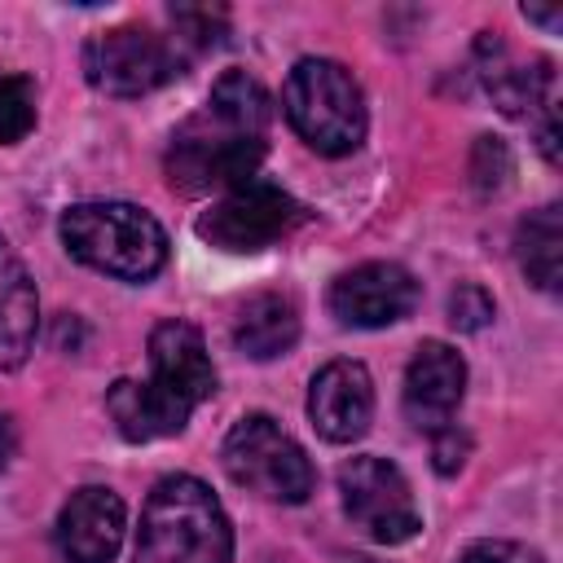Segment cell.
Here are the masks:
<instances>
[{
  "label": "cell",
  "mask_w": 563,
  "mask_h": 563,
  "mask_svg": "<svg viewBox=\"0 0 563 563\" xmlns=\"http://www.w3.org/2000/svg\"><path fill=\"white\" fill-rule=\"evenodd\" d=\"M224 471L238 488L264 497V501H282V506H299L308 501L317 475L308 453L299 449L295 435H286L268 413H246L233 422V431L224 435Z\"/></svg>",
  "instance_id": "8992f818"
},
{
  "label": "cell",
  "mask_w": 563,
  "mask_h": 563,
  "mask_svg": "<svg viewBox=\"0 0 563 563\" xmlns=\"http://www.w3.org/2000/svg\"><path fill=\"white\" fill-rule=\"evenodd\" d=\"M466 449H471V440H466V431H457L453 422L440 427V431H431V457H435V471H440V475L462 471Z\"/></svg>",
  "instance_id": "7402d4cb"
},
{
  "label": "cell",
  "mask_w": 563,
  "mask_h": 563,
  "mask_svg": "<svg viewBox=\"0 0 563 563\" xmlns=\"http://www.w3.org/2000/svg\"><path fill=\"white\" fill-rule=\"evenodd\" d=\"M523 18H528V22H541V26H550V31L563 22L559 9H537V4H523Z\"/></svg>",
  "instance_id": "cb8c5ba5"
},
{
  "label": "cell",
  "mask_w": 563,
  "mask_h": 563,
  "mask_svg": "<svg viewBox=\"0 0 563 563\" xmlns=\"http://www.w3.org/2000/svg\"><path fill=\"white\" fill-rule=\"evenodd\" d=\"M282 110L290 128L317 150V154H352L365 141V97L347 66L330 57H303L286 75Z\"/></svg>",
  "instance_id": "5b68a950"
},
{
  "label": "cell",
  "mask_w": 563,
  "mask_h": 563,
  "mask_svg": "<svg viewBox=\"0 0 563 563\" xmlns=\"http://www.w3.org/2000/svg\"><path fill=\"white\" fill-rule=\"evenodd\" d=\"M471 176H475V185H479L484 194H497V189L506 185V176H510V154H506V145H501L497 136H479L475 158H471Z\"/></svg>",
  "instance_id": "ffe728a7"
},
{
  "label": "cell",
  "mask_w": 563,
  "mask_h": 563,
  "mask_svg": "<svg viewBox=\"0 0 563 563\" xmlns=\"http://www.w3.org/2000/svg\"><path fill=\"white\" fill-rule=\"evenodd\" d=\"M268 92L246 70H224L207 106L189 114L167 141V185L180 194H224L255 180V167L268 150Z\"/></svg>",
  "instance_id": "6da1fadb"
},
{
  "label": "cell",
  "mask_w": 563,
  "mask_h": 563,
  "mask_svg": "<svg viewBox=\"0 0 563 563\" xmlns=\"http://www.w3.org/2000/svg\"><path fill=\"white\" fill-rule=\"evenodd\" d=\"M185 48L176 35H158L150 26H110L84 44V75L106 97H145L172 84L185 70Z\"/></svg>",
  "instance_id": "52a82bcc"
},
{
  "label": "cell",
  "mask_w": 563,
  "mask_h": 563,
  "mask_svg": "<svg viewBox=\"0 0 563 563\" xmlns=\"http://www.w3.org/2000/svg\"><path fill=\"white\" fill-rule=\"evenodd\" d=\"M35 330H40L35 282L18 260V251L0 238V369H18L31 356Z\"/></svg>",
  "instance_id": "9a60e30c"
},
{
  "label": "cell",
  "mask_w": 563,
  "mask_h": 563,
  "mask_svg": "<svg viewBox=\"0 0 563 563\" xmlns=\"http://www.w3.org/2000/svg\"><path fill=\"white\" fill-rule=\"evenodd\" d=\"M216 391V365L198 325L163 321L150 334V378H119L106 391V409L123 440L145 444L185 431L189 413Z\"/></svg>",
  "instance_id": "7a4b0ae2"
},
{
  "label": "cell",
  "mask_w": 563,
  "mask_h": 563,
  "mask_svg": "<svg viewBox=\"0 0 563 563\" xmlns=\"http://www.w3.org/2000/svg\"><path fill=\"white\" fill-rule=\"evenodd\" d=\"M57 229L79 264L119 282H150L167 264L163 224L132 202H75L62 211Z\"/></svg>",
  "instance_id": "277c9868"
},
{
  "label": "cell",
  "mask_w": 563,
  "mask_h": 563,
  "mask_svg": "<svg viewBox=\"0 0 563 563\" xmlns=\"http://www.w3.org/2000/svg\"><path fill=\"white\" fill-rule=\"evenodd\" d=\"M303 220L299 202L273 185V180H246L224 189L202 216H198V238L211 242L216 251H233V255H255L273 242H282L295 224Z\"/></svg>",
  "instance_id": "9c48e42d"
},
{
  "label": "cell",
  "mask_w": 563,
  "mask_h": 563,
  "mask_svg": "<svg viewBox=\"0 0 563 563\" xmlns=\"http://www.w3.org/2000/svg\"><path fill=\"white\" fill-rule=\"evenodd\" d=\"M418 308V282L409 268L374 260V264H356L352 273H343L330 286V312L343 325L356 330H383L405 321Z\"/></svg>",
  "instance_id": "8fae6325"
},
{
  "label": "cell",
  "mask_w": 563,
  "mask_h": 563,
  "mask_svg": "<svg viewBox=\"0 0 563 563\" xmlns=\"http://www.w3.org/2000/svg\"><path fill=\"white\" fill-rule=\"evenodd\" d=\"M457 563H545V559L519 541H475L462 550Z\"/></svg>",
  "instance_id": "44dd1931"
},
{
  "label": "cell",
  "mask_w": 563,
  "mask_h": 563,
  "mask_svg": "<svg viewBox=\"0 0 563 563\" xmlns=\"http://www.w3.org/2000/svg\"><path fill=\"white\" fill-rule=\"evenodd\" d=\"M449 321L457 330H484L493 321V295L475 282H462L453 295H449Z\"/></svg>",
  "instance_id": "d6986e66"
},
{
  "label": "cell",
  "mask_w": 563,
  "mask_h": 563,
  "mask_svg": "<svg viewBox=\"0 0 563 563\" xmlns=\"http://www.w3.org/2000/svg\"><path fill=\"white\" fill-rule=\"evenodd\" d=\"M299 339V308L286 295H255L233 317V343L251 361H273L290 352Z\"/></svg>",
  "instance_id": "2e32d148"
},
{
  "label": "cell",
  "mask_w": 563,
  "mask_h": 563,
  "mask_svg": "<svg viewBox=\"0 0 563 563\" xmlns=\"http://www.w3.org/2000/svg\"><path fill=\"white\" fill-rule=\"evenodd\" d=\"M233 528L216 493L194 475H167L154 484L132 563H229Z\"/></svg>",
  "instance_id": "3957f363"
},
{
  "label": "cell",
  "mask_w": 563,
  "mask_h": 563,
  "mask_svg": "<svg viewBox=\"0 0 563 563\" xmlns=\"http://www.w3.org/2000/svg\"><path fill=\"white\" fill-rule=\"evenodd\" d=\"M515 251H519V268L528 273L532 286L559 290V264H563V211H559V202L528 211V220L515 233Z\"/></svg>",
  "instance_id": "e0dca14e"
},
{
  "label": "cell",
  "mask_w": 563,
  "mask_h": 563,
  "mask_svg": "<svg viewBox=\"0 0 563 563\" xmlns=\"http://www.w3.org/2000/svg\"><path fill=\"white\" fill-rule=\"evenodd\" d=\"M479 57V79L493 97V106L510 119H541V150L550 163H559V119H554V62L550 57H532L519 62L493 31L479 35L475 44Z\"/></svg>",
  "instance_id": "30bf717a"
},
{
  "label": "cell",
  "mask_w": 563,
  "mask_h": 563,
  "mask_svg": "<svg viewBox=\"0 0 563 563\" xmlns=\"http://www.w3.org/2000/svg\"><path fill=\"white\" fill-rule=\"evenodd\" d=\"M128 510L114 488H75L57 515V550L66 563H110L123 545Z\"/></svg>",
  "instance_id": "5bb4252c"
},
{
  "label": "cell",
  "mask_w": 563,
  "mask_h": 563,
  "mask_svg": "<svg viewBox=\"0 0 563 563\" xmlns=\"http://www.w3.org/2000/svg\"><path fill=\"white\" fill-rule=\"evenodd\" d=\"M347 563H374V559H347Z\"/></svg>",
  "instance_id": "d4e9b609"
},
{
  "label": "cell",
  "mask_w": 563,
  "mask_h": 563,
  "mask_svg": "<svg viewBox=\"0 0 563 563\" xmlns=\"http://www.w3.org/2000/svg\"><path fill=\"white\" fill-rule=\"evenodd\" d=\"M466 396V361L457 356V347L427 339L418 343V352L405 365V418L418 431H440L453 422L457 405Z\"/></svg>",
  "instance_id": "7c38bea8"
},
{
  "label": "cell",
  "mask_w": 563,
  "mask_h": 563,
  "mask_svg": "<svg viewBox=\"0 0 563 563\" xmlns=\"http://www.w3.org/2000/svg\"><path fill=\"white\" fill-rule=\"evenodd\" d=\"M308 418L321 440L352 444L369 431L374 418V383L361 361H330L312 374L308 387Z\"/></svg>",
  "instance_id": "4fadbf2b"
},
{
  "label": "cell",
  "mask_w": 563,
  "mask_h": 563,
  "mask_svg": "<svg viewBox=\"0 0 563 563\" xmlns=\"http://www.w3.org/2000/svg\"><path fill=\"white\" fill-rule=\"evenodd\" d=\"M13 449H18V431H13V418L0 413V471L13 462Z\"/></svg>",
  "instance_id": "603a6c76"
},
{
  "label": "cell",
  "mask_w": 563,
  "mask_h": 563,
  "mask_svg": "<svg viewBox=\"0 0 563 563\" xmlns=\"http://www.w3.org/2000/svg\"><path fill=\"white\" fill-rule=\"evenodd\" d=\"M339 497L343 515L378 545H405L422 528L405 471L378 453H361L339 466Z\"/></svg>",
  "instance_id": "ba28073f"
},
{
  "label": "cell",
  "mask_w": 563,
  "mask_h": 563,
  "mask_svg": "<svg viewBox=\"0 0 563 563\" xmlns=\"http://www.w3.org/2000/svg\"><path fill=\"white\" fill-rule=\"evenodd\" d=\"M35 128V84L26 75L0 79V145H18Z\"/></svg>",
  "instance_id": "ac0fdd59"
}]
</instances>
